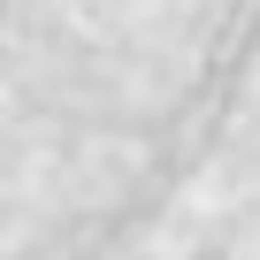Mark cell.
<instances>
[{
	"instance_id": "6da1fadb",
	"label": "cell",
	"mask_w": 260,
	"mask_h": 260,
	"mask_svg": "<svg viewBox=\"0 0 260 260\" xmlns=\"http://www.w3.org/2000/svg\"><path fill=\"white\" fill-rule=\"evenodd\" d=\"M260 161V0H8V199L16 237L61 222V260L92 214L191 207L207 169Z\"/></svg>"
}]
</instances>
